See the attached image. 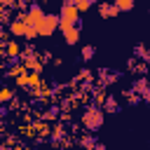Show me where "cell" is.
Returning a JSON list of instances; mask_svg holds the SVG:
<instances>
[{"mask_svg": "<svg viewBox=\"0 0 150 150\" xmlns=\"http://www.w3.org/2000/svg\"><path fill=\"white\" fill-rule=\"evenodd\" d=\"M145 87H148V80H145V77H138V80L131 84V89H136L138 94H143V91H145Z\"/></svg>", "mask_w": 150, "mask_h": 150, "instance_id": "13", "label": "cell"}, {"mask_svg": "<svg viewBox=\"0 0 150 150\" xmlns=\"http://www.w3.org/2000/svg\"><path fill=\"white\" fill-rule=\"evenodd\" d=\"M89 2H91V5H94V2H101V0H89Z\"/></svg>", "mask_w": 150, "mask_h": 150, "instance_id": "17", "label": "cell"}, {"mask_svg": "<svg viewBox=\"0 0 150 150\" xmlns=\"http://www.w3.org/2000/svg\"><path fill=\"white\" fill-rule=\"evenodd\" d=\"M112 2L117 5L120 12H131L134 9V0H112Z\"/></svg>", "mask_w": 150, "mask_h": 150, "instance_id": "10", "label": "cell"}, {"mask_svg": "<svg viewBox=\"0 0 150 150\" xmlns=\"http://www.w3.org/2000/svg\"><path fill=\"white\" fill-rule=\"evenodd\" d=\"M42 19H45V9H42L38 2H30L28 9H26V21H28L33 28H38V26L42 23Z\"/></svg>", "mask_w": 150, "mask_h": 150, "instance_id": "5", "label": "cell"}, {"mask_svg": "<svg viewBox=\"0 0 150 150\" xmlns=\"http://www.w3.org/2000/svg\"><path fill=\"white\" fill-rule=\"evenodd\" d=\"M143 101H145V103H150V84H148V87H145V91H143Z\"/></svg>", "mask_w": 150, "mask_h": 150, "instance_id": "16", "label": "cell"}, {"mask_svg": "<svg viewBox=\"0 0 150 150\" xmlns=\"http://www.w3.org/2000/svg\"><path fill=\"white\" fill-rule=\"evenodd\" d=\"M98 14H101L103 19H112V16L120 14V9H117L115 2H101V5H98Z\"/></svg>", "mask_w": 150, "mask_h": 150, "instance_id": "7", "label": "cell"}, {"mask_svg": "<svg viewBox=\"0 0 150 150\" xmlns=\"http://www.w3.org/2000/svg\"><path fill=\"white\" fill-rule=\"evenodd\" d=\"M134 56L141 59V61H145V63H150V49H148L145 45H136V47H134Z\"/></svg>", "mask_w": 150, "mask_h": 150, "instance_id": "8", "label": "cell"}, {"mask_svg": "<svg viewBox=\"0 0 150 150\" xmlns=\"http://www.w3.org/2000/svg\"><path fill=\"white\" fill-rule=\"evenodd\" d=\"M9 33H12V38H23V40H35L38 38V28H33L26 21V12H19L9 21Z\"/></svg>", "mask_w": 150, "mask_h": 150, "instance_id": "1", "label": "cell"}, {"mask_svg": "<svg viewBox=\"0 0 150 150\" xmlns=\"http://www.w3.org/2000/svg\"><path fill=\"white\" fill-rule=\"evenodd\" d=\"M70 2H73V5L80 9V14H82V12H87V9L91 7V2H89V0H70Z\"/></svg>", "mask_w": 150, "mask_h": 150, "instance_id": "14", "label": "cell"}, {"mask_svg": "<svg viewBox=\"0 0 150 150\" xmlns=\"http://www.w3.org/2000/svg\"><path fill=\"white\" fill-rule=\"evenodd\" d=\"M103 110H105V112H117V110H120V103H117L112 96H105V101H103Z\"/></svg>", "mask_w": 150, "mask_h": 150, "instance_id": "9", "label": "cell"}, {"mask_svg": "<svg viewBox=\"0 0 150 150\" xmlns=\"http://www.w3.org/2000/svg\"><path fill=\"white\" fill-rule=\"evenodd\" d=\"M12 98H14V91H12L9 87H2V89H0V103H9Z\"/></svg>", "mask_w": 150, "mask_h": 150, "instance_id": "12", "label": "cell"}, {"mask_svg": "<svg viewBox=\"0 0 150 150\" xmlns=\"http://www.w3.org/2000/svg\"><path fill=\"white\" fill-rule=\"evenodd\" d=\"M117 80H120L117 73H105V75L101 77V84H110V82H117Z\"/></svg>", "mask_w": 150, "mask_h": 150, "instance_id": "15", "label": "cell"}, {"mask_svg": "<svg viewBox=\"0 0 150 150\" xmlns=\"http://www.w3.org/2000/svg\"><path fill=\"white\" fill-rule=\"evenodd\" d=\"M94 54H96V47H94V45H84V47H82V59H84V61H91Z\"/></svg>", "mask_w": 150, "mask_h": 150, "instance_id": "11", "label": "cell"}, {"mask_svg": "<svg viewBox=\"0 0 150 150\" xmlns=\"http://www.w3.org/2000/svg\"><path fill=\"white\" fill-rule=\"evenodd\" d=\"M59 30L63 33L66 45H77V42H80V26H77V23H61Z\"/></svg>", "mask_w": 150, "mask_h": 150, "instance_id": "6", "label": "cell"}, {"mask_svg": "<svg viewBox=\"0 0 150 150\" xmlns=\"http://www.w3.org/2000/svg\"><path fill=\"white\" fill-rule=\"evenodd\" d=\"M59 26H61V16H56V14H45L42 23L38 26V38H52Z\"/></svg>", "mask_w": 150, "mask_h": 150, "instance_id": "3", "label": "cell"}, {"mask_svg": "<svg viewBox=\"0 0 150 150\" xmlns=\"http://www.w3.org/2000/svg\"><path fill=\"white\" fill-rule=\"evenodd\" d=\"M103 120H105V110H103V105H98V103L89 105V108L82 112V117H80V122H82V127H84L87 131H98V129L103 127Z\"/></svg>", "mask_w": 150, "mask_h": 150, "instance_id": "2", "label": "cell"}, {"mask_svg": "<svg viewBox=\"0 0 150 150\" xmlns=\"http://www.w3.org/2000/svg\"><path fill=\"white\" fill-rule=\"evenodd\" d=\"M59 16H61V23H77L80 21V9L70 0H63V5L59 9Z\"/></svg>", "mask_w": 150, "mask_h": 150, "instance_id": "4", "label": "cell"}]
</instances>
